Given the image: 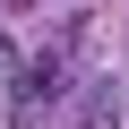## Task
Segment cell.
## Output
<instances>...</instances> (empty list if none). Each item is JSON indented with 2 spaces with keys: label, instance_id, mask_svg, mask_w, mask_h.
Masks as SVG:
<instances>
[{
  "label": "cell",
  "instance_id": "1",
  "mask_svg": "<svg viewBox=\"0 0 129 129\" xmlns=\"http://www.w3.org/2000/svg\"><path fill=\"white\" fill-rule=\"evenodd\" d=\"M60 78H69V52H60V43L17 52V95H26V103H35V95H60Z\"/></svg>",
  "mask_w": 129,
  "mask_h": 129
}]
</instances>
